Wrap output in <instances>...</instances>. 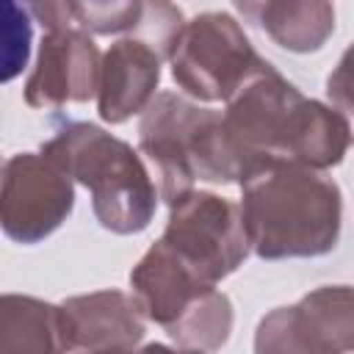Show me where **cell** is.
Here are the masks:
<instances>
[{
    "label": "cell",
    "instance_id": "cell-9",
    "mask_svg": "<svg viewBox=\"0 0 354 354\" xmlns=\"http://www.w3.org/2000/svg\"><path fill=\"white\" fill-rule=\"evenodd\" d=\"M100 50L86 30H47L33 72L25 80V102L39 111H58L66 102L97 97Z\"/></svg>",
    "mask_w": 354,
    "mask_h": 354
},
{
    "label": "cell",
    "instance_id": "cell-11",
    "mask_svg": "<svg viewBox=\"0 0 354 354\" xmlns=\"http://www.w3.org/2000/svg\"><path fill=\"white\" fill-rule=\"evenodd\" d=\"M163 58L141 39L124 36L100 55L97 113L108 124H122L141 113L158 94Z\"/></svg>",
    "mask_w": 354,
    "mask_h": 354
},
{
    "label": "cell",
    "instance_id": "cell-10",
    "mask_svg": "<svg viewBox=\"0 0 354 354\" xmlns=\"http://www.w3.org/2000/svg\"><path fill=\"white\" fill-rule=\"evenodd\" d=\"M64 351H133L141 346L147 318L133 293L91 290L58 304Z\"/></svg>",
    "mask_w": 354,
    "mask_h": 354
},
{
    "label": "cell",
    "instance_id": "cell-16",
    "mask_svg": "<svg viewBox=\"0 0 354 354\" xmlns=\"http://www.w3.org/2000/svg\"><path fill=\"white\" fill-rule=\"evenodd\" d=\"M33 28L22 0H0V86L22 75L30 58Z\"/></svg>",
    "mask_w": 354,
    "mask_h": 354
},
{
    "label": "cell",
    "instance_id": "cell-2",
    "mask_svg": "<svg viewBox=\"0 0 354 354\" xmlns=\"http://www.w3.org/2000/svg\"><path fill=\"white\" fill-rule=\"evenodd\" d=\"M238 185L249 252L257 257H321L337 246L343 196L324 169L266 160L246 169Z\"/></svg>",
    "mask_w": 354,
    "mask_h": 354
},
{
    "label": "cell",
    "instance_id": "cell-18",
    "mask_svg": "<svg viewBox=\"0 0 354 354\" xmlns=\"http://www.w3.org/2000/svg\"><path fill=\"white\" fill-rule=\"evenodd\" d=\"M141 6L144 0H75V17L86 33L113 36L136 28Z\"/></svg>",
    "mask_w": 354,
    "mask_h": 354
},
{
    "label": "cell",
    "instance_id": "cell-7",
    "mask_svg": "<svg viewBox=\"0 0 354 354\" xmlns=\"http://www.w3.org/2000/svg\"><path fill=\"white\" fill-rule=\"evenodd\" d=\"M75 207L72 177L44 152H17L0 171V230L17 243L53 235Z\"/></svg>",
    "mask_w": 354,
    "mask_h": 354
},
{
    "label": "cell",
    "instance_id": "cell-17",
    "mask_svg": "<svg viewBox=\"0 0 354 354\" xmlns=\"http://www.w3.org/2000/svg\"><path fill=\"white\" fill-rule=\"evenodd\" d=\"M183 25H185V17L180 6H174L171 0H144L141 17L130 30V36L147 41L163 61H169Z\"/></svg>",
    "mask_w": 354,
    "mask_h": 354
},
{
    "label": "cell",
    "instance_id": "cell-20",
    "mask_svg": "<svg viewBox=\"0 0 354 354\" xmlns=\"http://www.w3.org/2000/svg\"><path fill=\"white\" fill-rule=\"evenodd\" d=\"M266 0H232V6H235V11L246 19V22H252L254 25V19H257V11H260V6H263Z\"/></svg>",
    "mask_w": 354,
    "mask_h": 354
},
{
    "label": "cell",
    "instance_id": "cell-6",
    "mask_svg": "<svg viewBox=\"0 0 354 354\" xmlns=\"http://www.w3.org/2000/svg\"><path fill=\"white\" fill-rule=\"evenodd\" d=\"M199 279L216 285L243 266L249 238L238 202L213 191H188L169 205V221L158 238Z\"/></svg>",
    "mask_w": 354,
    "mask_h": 354
},
{
    "label": "cell",
    "instance_id": "cell-15",
    "mask_svg": "<svg viewBox=\"0 0 354 354\" xmlns=\"http://www.w3.org/2000/svg\"><path fill=\"white\" fill-rule=\"evenodd\" d=\"M232 321H235V313H232L230 296L213 285L163 332L171 337L177 348L216 351L230 340Z\"/></svg>",
    "mask_w": 354,
    "mask_h": 354
},
{
    "label": "cell",
    "instance_id": "cell-21",
    "mask_svg": "<svg viewBox=\"0 0 354 354\" xmlns=\"http://www.w3.org/2000/svg\"><path fill=\"white\" fill-rule=\"evenodd\" d=\"M3 163H6V160H3V158H0V171H3Z\"/></svg>",
    "mask_w": 354,
    "mask_h": 354
},
{
    "label": "cell",
    "instance_id": "cell-3",
    "mask_svg": "<svg viewBox=\"0 0 354 354\" xmlns=\"http://www.w3.org/2000/svg\"><path fill=\"white\" fill-rule=\"evenodd\" d=\"M41 152L55 160L72 183L91 191V207L102 230L136 235L149 227L158 191L141 155L122 138L91 122H64Z\"/></svg>",
    "mask_w": 354,
    "mask_h": 354
},
{
    "label": "cell",
    "instance_id": "cell-12",
    "mask_svg": "<svg viewBox=\"0 0 354 354\" xmlns=\"http://www.w3.org/2000/svg\"><path fill=\"white\" fill-rule=\"evenodd\" d=\"M130 288L144 318L166 329L213 285L199 279L160 241H155L144 252V257L133 266Z\"/></svg>",
    "mask_w": 354,
    "mask_h": 354
},
{
    "label": "cell",
    "instance_id": "cell-1",
    "mask_svg": "<svg viewBox=\"0 0 354 354\" xmlns=\"http://www.w3.org/2000/svg\"><path fill=\"white\" fill-rule=\"evenodd\" d=\"M224 105L221 136L238 180L254 163L288 160L329 169L348 152L351 124L346 111L307 100L268 61L243 80Z\"/></svg>",
    "mask_w": 354,
    "mask_h": 354
},
{
    "label": "cell",
    "instance_id": "cell-14",
    "mask_svg": "<svg viewBox=\"0 0 354 354\" xmlns=\"http://www.w3.org/2000/svg\"><path fill=\"white\" fill-rule=\"evenodd\" d=\"M44 351H64L58 304L22 293H0V354Z\"/></svg>",
    "mask_w": 354,
    "mask_h": 354
},
{
    "label": "cell",
    "instance_id": "cell-13",
    "mask_svg": "<svg viewBox=\"0 0 354 354\" xmlns=\"http://www.w3.org/2000/svg\"><path fill=\"white\" fill-rule=\"evenodd\" d=\"M254 25L288 53H315L335 33L332 0H266Z\"/></svg>",
    "mask_w": 354,
    "mask_h": 354
},
{
    "label": "cell",
    "instance_id": "cell-19",
    "mask_svg": "<svg viewBox=\"0 0 354 354\" xmlns=\"http://www.w3.org/2000/svg\"><path fill=\"white\" fill-rule=\"evenodd\" d=\"M22 6L44 30H64L77 25L75 0H22Z\"/></svg>",
    "mask_w": 354,
    "mask_h": 354
},
{
    "label": "cell",
    "instance_id": "cell-5",
    "mask_svg": "<svg viewBox=\"0 0 354 354\" xmlns=\"http://www.w3.org/2000/svg\"><path fill=\"white\" fill-rule=\"evenodd\" d=\"M174 83L194 100L224 102L243 80H249L266 58H260L241 22L224 11H205L185 19L169 55Z\"/></svg>",
    "mask_w": 354,
    "mask_h": 354
},
{
    "label": "cell",
    "instance_id": "cell-8",
    "mask_svg": "<svg viewBox=\"0 0 354 354\" xmlns=\"http://www.w3.org/2000/svg\"><path fill=\"white\" fill-rule=\"evenodd\" d=\"M354 348V293L348 285H321L290 307L260 318V354H340Z\"/></svg>",
    "mask_w": 354,
    "mask_h": 354
},
{
    "label": "cell",
    "instance_id": "cell-4",
    "mask_svg": "<svg viewBox=\"0 0 354 354\" xmlns=\"http://www.w3.org/2000/svg\"><path fill=\"white\" fill-rule=\"evenodd\" d=\"M138 147L158 171L160 199L171 205L196 180L235 183V166L221 136V113L183 94L160 91L141 111Z\"/></svg>",
    "mask_w": 354,
    "mask_h": 354
}]
</instances>
